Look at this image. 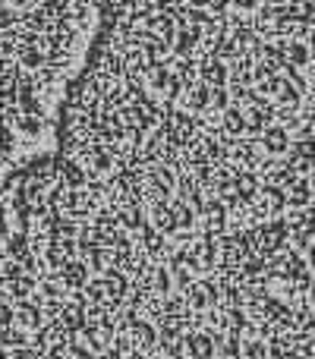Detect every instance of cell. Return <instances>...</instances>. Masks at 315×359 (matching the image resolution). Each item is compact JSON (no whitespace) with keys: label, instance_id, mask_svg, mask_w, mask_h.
I'll return each instance as SVG.
<instances>
[{"label":"cell","instance_id":"7","mask_svg":"<svg viewBox=\"0 0 315 359\" xmlns=\"http://www.w3.org/2000/svg\"><path fill=\"white\" fill-rule=\"evenodd\" d=\"M60 180H63V186H67V189H86V186H88V170L82 168L79 161H63Z\"/></svg>","mask_w":315,"mask_h":359},{"label":"cell","instance_id":"15","mask_svg":"<svg viewBox=\"0 0 315 359\" xmlns=\"http://www.w3.org/2000/svg\"><path fill=\"white\" fill-rule=\"evenodd\" d=\"M306 262H309V271L315 274V243H312L309 249H306Z\"/></svg>","mask_w":315,"mask_h":359},{"label":"cell","instance_id":"1","mask_svg":"<svg viewBox=\"0 0 315 359\" xmlns=\"http://www.w3.org/2000/svg\"><path fill=\"white\" fill-rule=\"evenodd\" d=\"M262 149L265 155L272 158H284L293 151V139H290V130L284 123H272L265 133H262Z\"/></svg>","mask_w":315,"mask_h":359},{"label":"cell","instance_id":"4","mask_svg":"<svg viewBox=\"0 0 315 359\" xmlns=\"http://www.w3.org/2000/svg\"><path fill=\"white\" fill-rule=\"evenodd\" d=\"M16 322L25 331H38L44 325V303L41 299H22V303H16Z\"/></svg>","mask_w":315,"mask_h":359},{"label":"cell","instance_id":"8","mask_svg":"<svg viewBox=\"0 0 315 359\" xmlns=\"http://www.w3.org/2000/svg\"><path fill=\"white\" fill-rule=\"evenodd\" d=\"M117 221L123 224L126 230H139V227H145V215H142V205L139 202H123V208L117 211Z\"/></svg>","mask_w":315,"mask_h":359},{"label":"cell","instance_id":"14","mask_svg":"<svg viewBox=\"0 0 315 359\" xmlns=\"http://www.w3.org/2000/svg\"><path fill=\"white\" fill-rule=\"evenodd\" d=\"M230 4H234L236 10L249 13V10H259V4H262V0H230Z\"/></svg>","mask_w":315,"mask_h":359},{"label":"cell","instance_id":"13","mask_svg":"<svg viewBox=\"0 0 315 359\" xmlns=\"http://www.w3.org/2000/svg\"><path fill=\"white\" fill-rule=\"evenodd\" d=\"M227 107H230V95H227V88H215V92H211V111H227Z\"/></svg>","mask_w":315,"mask_h":359},{"label":"cell","instance_id":"5","mask_svg":"<svg viewBox=\"0 0 315 359\" xmlns=\"http://www.w3.org/2000/svg\"><path fill=\"white\" fill-rule=\"evenodd\" d=\"M312 198H315L312 180L297 177L290 186H287V208H293V211H303V208H309V205H312Z\"/></svg>","mask_w":315,"mask_h":359},{"label":"cell","instance_id":"3","mask_svg":"<svg viewBox=\"0 0 315 359\" xmlns=\"http://www.w3.org/2000/svg\"><path fill=\"white\" fill-rule=\"evenodd\" d=\"M186 353L189 359H215L217 337L208 331H192V334H186Z\"/></svg>","mask_w":315,"mask_h":359},{"label":"cell","instance_id":"17","mask_svg":"<svg viewBox=\"0 0 315 359\" xmlns=\"http://www.w3.org/2000/svg\"><path fill=\"white\" fill-rule=\"evenodd\" d=\"M309 359H315V347H312V350H309Z\"/></svg>","mask_w":315,"mask_h":359},{"label":"cell","instance_id":"6","mask_svg":"<svg viewBox=\"0 0 315 359\" xmlns=\"http://www.w3.org/2000/svg\"><path fill=\"white\" fill-rule=\"evenodd\" d=\"M211 92H215V88H211L208 82H196V86H189L186 88V107L196 111V114L211 111Z\"/></svg>","mask_w":315,"mask_h":359},{"label":"cell","instance_id":"11","mask_svg":"<svg viewBox=\"0 0 315 359\" xmlns=\"http://www.w3.org/2000/svg\"><path fill=\"white\" fill-rule=\"evenodd\" d=\"M284 54H287V63H293V67H309V60H312V50L303 41H290Z\"/></svg>","mask_w":315,"mask_h":359},{"label":"cell","instance_id":"10","mask_svg":"<svg viewBox=\"0 0 315 359\" xmlns=\"http://www.w3.org/2000/svg\"><path fill=\"white\" fill-rule=\"evenodd\" d=\"M224 130H227V133H234V136H240V133H246V130H249V123H246V114H243L240 107H227V111H224Z\"/></svg>","mask_w":315,"mask_h":359},{"label":"cell","instance_id":"18","mask_svg":"<svg viewBox=\"0 0 315 359\" xmlns=\"http://www.w3.org/2000/svg\"><path fill=\"white\" fill-rule=\"evenodd\" d=\"M158 359H173V356H158Z\"/></svg>","mask_w":315,"mask_h":359},{"label":"cell","instance_id":"12","mask_svg":"<svg viewBox=\"0 0 315 359\" xmlns=\"http://www.w3.org/2000/svg\"><path fill=\"white\" fill-rule=\"evenodd\" d=\"M196 41H199V25H189V29H180V35H177V41H173V48H177V54H189L192 48H196Z\"/></svg>","mask_w":315,"mask_h":359},{"label":"cell","instance_id":"9","mask_svg":"<svg viewBox=\"0 0 315 359\" xmlns=\"http://www.w3.org/2000/svg\"><path fill=\"white\" fill-rule=\"evenodd\" d=\"M202 82H208L211 88L227 86V67H224L221 60H208V63L202 67Z\"/></svg>","mask_w":315,"mask_h":359},{"label":"cell","instance_id":"16","mask_svg":"<svg viewBox=\"0 0 315 359\" xmlns=\"http://www.w3.org/2000/svg\"><path fill=\"white\" fill-rule=\"evenodd\" d=\"M32 0H6V6H13V10H25Z\"/></svg>","mask_w":315,"mask_h":359},{"label":"cell","instance_id":"2","mask_svg":"<svg viewBox=\"0 0 315 359\" xmlns=\"http://www.w3.org/2000/svg\"><path fill=\"white\" fill-rule=\"evenodd\" d=\"M57 280H60L67 290H86V287L92 284V268L82 259H69L67 265L57 271Z\"/></svg>","mask_w":315,"mask_h":359}]
</instances>
